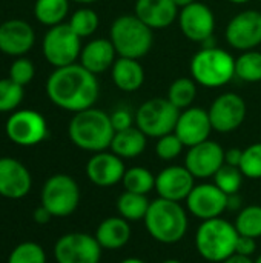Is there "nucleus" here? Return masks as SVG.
Segmentation results:
<instances>
[{
    "label": "nucleus",
    "mask_w": 261,
    "mask_h": 263,
    "mask_svg": "<svg viewBox=\"0 0 261 263\" xmlns=\"http://www.w3.org/2000/svg\"><path fill=\"white\" fill-rule=\"evenodd\" d=\"M46 94L55 106L78 112L94 106L100 94V85L95 74L80 63H72L51 72L46 80Z\"/></svg>",
    "instance_id": "nucleus-1"
},
{
    "label": "nucleus",
    "mask_w": 261,
    "mask_h": 263,
    "mask_svg": "<svg viewBox=\"0 0 261 263\" xmlns=\"http://www.w3.org/2000/svg\"><path fill=\"white\" fill-rule=\"evenodd\" d=\"M114 134L115 129L111 122V114L94 106L74 112L68 125L71 142L77 148L94 154L111 148Z\"/></svg>",
    "instance_id": "nucleus-2"
},
{
    "label": "nucleus",
    "mask_w": 261,
    "mask_h": 263,
    "mask_svg": "<svg viewBox=\"0 0 261 263\" xmlns=\"http://www.w3.org/2000/svg\"><path fill=\"white\" fill-rule=\"evenodd\" d=\"M143 222L149 236L165 245L180 242L188 231V216L180 202L162 197L151 202Z\"/></svg>",
    "instance_id": "nucleus-3"
},
{
    "label": "nucleus",
    "mask_w": 261,
    "mask_h": 263,
    "mask_svg": "<svg viewBox=\"0 0 261 263\" xmlns=\"http://www.w3.org/2000/svg\"><path fill=\"white\" fill-rule=\"evenodd\" d=\"M240 234L231 222L217 217L203 220L195 234V247L198 254L208 262L222 263L235 254Z\"/></svg>",
    "instance_id": "nucleus-4"
},
{
    "label": "nucleus",
    "mask_w": 261,
    "mask_h": 263,
    "mask_svg": "<svg viewBox=\"0 0 261 263\" xmlns=\"http://www.w3.org/2000/svg\"><path fill=\"white\" fill-rule=\"evenodd\" d=\"M109 40L112 42L118 57L140 60L151 51L154 35L152 29L145 25L135 14H125L112 22L109 29Z\"/></svg>",
    "instance_id": "nucleus-5"
},
{
    "label": "nucleus",
    "mask_w": 261,
    "mask_h": 263,
    "mask_svg": "<svg viewBox=\"0 0 261 263\" xmlns=\"http://www.w3.org/2000/svg\"><path fill=\"white\" fill-rule=\"evenodd\" d=\"M192 79L205 88H220L235 77V59L217 46H205L191 60Z\"/></svg>",
    "instance_id": "nucleus-6"
},
{
    "label": "nucleus",
    "mask_w": 261,
    "mask_h": 263,
    "mask_svg": "<svg viewBox=\"0 0 261 263\" xmlns=\"http://www.w3.org/2000/svg\"><path fill=\"white\" fill-rule=\"evenodd\" d=\"M180 109L168 99L154 97L140 105L135 112V126L148 137L158 139L175 131Z\"/></svg>",
    "instance_id": "nucleus-7"
},
{
    "label": "nucleus",
    "mask_w": 261,
    "mask_h": 263,
    "mask_svg": "<svg viewBox=\"0 0 261 263\" xmlns=\"http://www.w3.org/2000/svg\"><path fill=\"white\" fill-rule=\"evenodd\" d=\"M82 48V39L71 29L68 23L51 26L42 43L43 55L54 68H63L77 63Z\"/></svg>",
    "instance_id": "nucleus-8"
},
{
    "label": "nucleus",
    "mask_w": 261,
    "mask_h": 263,
    "mask_svg": "<svg viewBox=\"0 0 261 263\" xmlns=\"http://www.w3.org/2000/svg\"><path fill=\"white\" fill-rule=\"evenodd\" d=\"M40 200L52 217H68L80 203L78 183L68 174H54L45 182Z\"/></svg>",
    "instance_id": "nucleus-9"
},
{
    "label": "nucleus",
    "mask_w": 261,
    "mask_h": 263,
    "mask_svg": "<svg viewBox=\"0 0 261 263\" xmlns=\"http://www.w3.org/2000/svg\"><path fill=\"white\" fill-rule=\"evenodd\" d=\"M8 139L18 146H34L48 137L46 119L34 109L11 112L5 126Z\"/></svg>",
    "instance_id": "nucleus-10"
},
{
    "label": "nucleus",
    "mask_w": 261,
    "mask_h": 263,
    "mask_svg": "<svg viewBox=\"0 0 261 263\" xmlns=\"http://www.w3.org/2000/svg\"><path fill=\"white\" fill-rule=\"evenodd\" d=\"M102 250L95 236L69 233L55 242L54 257L57 263H100Z\"/></svg>",
    "instance_id": "nucleus-11"
},
{
    "label": "nucleus",
    "mask_w": 261,
    "mask_h": 263,
    "mask_svg": "<svg viewBox=\"0 0 261 263\" xmlns=\"http://www.w3.org/2000/svg\"><path fill=\"white\" fill-rule=\"evenodd\" d=\"M208 112L214 131L232 133L243 125L248 106L242 96L235 92H223L212 102Z\"/></svg>",
    "instance_id": "nucleus-12"
},
{
    "label": "nucleus",
    "mask_w": 261,
    "mask_h": 263,
    "mask_svg": "<svg viewBox=\"0 0 261 263\" xmlns=\"http://www.w3.org/2000/svg\"><path fill=\"white\" fill-rule=\"evenodd\" d=\"M177 20L183 35L191 42L206 43L214 35L215 15L208 5L198 0L182 8Z\"/></svg>",
    "instance_id": "nucleus-13"
},
{
    "label": "nucleus",
    "mask_w": 261,
    "mask_h": 263,
    "mask_svg": "<svg viewBox=\"0 0 261 263\" xmlns=\"http://www.w3.org/2000/svg\"><path fill=\"white\" fill-rule=\"evenodd\" d=\"M226 42L243 51L255 49L261 45V12L257 9H246L234 15L225 31Z\"/></svg>",
    "instance_id": "nucleus-14"
},
{
    "label": "nucleus",
    "mask_w": 261,
    "mask_h": 263,
    "mask_svg": "<svg viewBox=\"0 0 261 263\" xmlns=\"http://www.w3.org/2000/svg\"><path fill=\"white\" fill-rule=\"evenodd\" d=\"M186 206L188 211L200 220L217 219L228 210V196L215 183H200L189 193Z\"/></svg>",
    "instance_id": "nucleus-15"
},
{
    "label": "nucleus",
    "mask_w": 261,
    "mask_h": 263,
    "mask_svg": "<svg viewBox=\"0 0 261 263\" xmlns=\"http://www.w3.org/2000/svg\"><path fill=\"white\" fill-rule=\"evenodd\" d=\"M223 165L225 149L218 142H214L211 139L191 146L185 159V166L195 179L214 177Z\"/></svg>",
    "instance_id": "nucleus-16"
},
{
    "label": "nucleus",
    "mask_w": 261,
    "mask_h": 263,
    "mask_svg": "<svg viewBox=\"0 0 261 263\" xmlns=\"http://www.w3.org/2000/svg\"><path fill=\"white\" fill-rule=\"evenodd\" d=\"M212 131V123L209 119V112L200 106H189L180 111L175 134L183 142L185 146L191 148L209 139Z\"/></svg>",
    "instance_id": "nucleus-17"
},
{
    "label": "nucleus",
    "mask_w": 261,
    "mask_h": 263,
    "mask_svg": "<svg viewBox=\"0 0 261 263\" xmlns=\"http://www.w3.org/2000/svg\"><path fill=\"white\" fill-rule=\"evenodd\" d=\"M32 177L29 170L17 159L0 157V196L11 200L23 199L29 194Z\"/></svg>",
    "instance_id": "nucleus-18"
},
{
    "label": "nucleus",
    "mask_w": 261,
    "mask_h": 263,
    "mask_svg": "<svg viewBox=\"0 0 261 263\" xmlns=\"http://www.w3.org/2000/svg\"><path fill=\"white\" fill-rule=\"evenodd\" d=\"M194 180L195 177L186 166H168L155 176V191L162 199L182 202L188 199L189 193L195 186Z\"/></svg>",
    "instance_id": "nucleus-19"
},
{
    "label": "nucleus",
    "mask_w": 261,
    "mask_h": 263,
    "mask_svg": "<svg viewBox=\"0 0 261 263\" xmlns=\"http://www.w3.org/2000/svg\"><path fill=\"white\" fill-rule=\"evenodd\" d=\"M35 42L34 28L20 18H11L0 23V51L11 57H23Z\"/></svg>",
    "instance_id": "nucleus-20"
},
{
    "label": "nucleus",
    "mask_w": 261,
    "mask_h": 263,
    "mask_svg": "<svg viewBox=\"0 0 261 263\" xmlns=\"http://www.w3.org/2000/svg\"><path fill=\"white\" fill-rule=\"evenodd\" d=\"M126 170L123 159L114 154L112 151L95 153L86 163V176L88 179L102 188H108L117 185L123 180Z\"/></svg>",
    "instance_id": "nucleus-21"
},
{
    "label": "nucleus",
    "mask_w": 261,
    "mask_h": 263,
    "mask_svg": "<svg viewBox=\"0 0 261 263\" xmlns=\"http://www.w3.org/2000/svg\"><path fill=\"white\" fill-rule=\"evenodd\" d=\"M178 6L172 0H137L134 14L154 29L169 28L178 18Z\"/></svg>",
    "instance_id": "nucleus-22"
},
{
    "label": "nucleus",
    "mask_w": 261,
    "mask_h": 263,
    "mask_svg": "<svg viewBox=\"0 0 261 263\" xmlns=\"http://www.w3.org/2000/svg\"><path fill=\"white\" fill-rule=\"evenodd\" d=\"M117 51L109 39L89 40L80 52V65L92 74H102L112 68L117 60Z\"/></svg>",
    "instance_id": "nucleus-23"
},
{
    "label": "nucleus",
    "mask_w": 261,
    "mask_h": 263,
    "mask_svg": "<svg viewBox=\"0 0 261 263\" xmlns=\"http://www.w3.org/2000/svg\"><path fill=\"white\" fill-rule=\"evenodd\" d=\"M111 77L120 91L134 92L140 89L145 82V69L137 59L118 57L111 68Z\"/></svg>",
    "instance_id": "nucleus-24"
},
{
    "label": "nucleus",
    "mask_w": 261,
    "mask_h": 263,
    "mask_svg": "<svg viewBox=\"0 0 261 263\" xmlns=\"http://www.w3.org/2000/svg\"><path fill=\"white\" fill-rule=\"evenodd\" d=\"M95 239L103 250H120L131 239L129 222L123 217H108L95 230Z\"/></svg>",
    "instance_id": "nucleus-25"
},
{
    "label": "nucleus",
    "mask_w": 261,
    "mask_h": 263,
    "mask_svg": "<svg viewBox=\"0 0 261 263\" xmlns=\"http://www.w3.org/2000/svg\"><path fill=\"white\" fill-rule=\"evenodd\" d=\"M146 143H148V136L137 126H131L128 129L115 131L109 149L118 157H122L123 160L135 159L143 154V151L146 149Z\"/></svg>",
    "instance_id": "nucleus-26"
},
{
    "label": "nucleus",
    "mask_w": 261,
    "mask_h": 263,
    "mask_svg": "<svg viewBox=\"0 0 261 263\" xmlns=\"http://www.w3.org/2000/svg\"><path fill=\"white\" fill-rule=\"evenodd\" d=\"M71 0H35L34 15L38 23L51 28L63 23L69 12Z\"/></svg>",
    "instance_id": "nucleus-27"
},
{
    "label": "nucleus",
    "mask_w": 261,
    "mask_h": 263,
    "mask_svg": "<svg viewBox=\"0 0 261 263\" xmlns=\"http://www.w3.org/2000/svg\"><path fill=\"white\" fill-rule=\"evenodd\" d=\"M151 202L143 194H135L125 191L117 199V211L120 217L126 219L128 222H138L145 220L146 213L149 210Z\"/></svg>",
    "instance_id": "nucleus-28"
},
{
    "label": "nucleus",
    "mask_w": 261,
    "mask_h": 263,
    "mask_svg": "<svg viewBox=\"0 0 261 263\" xmlns=\"http://www.w3.org/2000/svg\"><path fill=\"white\" fill-rule=\"evenodd\" d=\"M197 85L198 83L192 77H178L169 85L166 99L180 111H183L192 106L197 97Z\"/></svg>",
    "instance_id": "nucleus-29"
},
{
    "label": "nucleus",
    "mask_w": 261,
    "mask_h": 263,
    "mask_svg": "<svg viewBox=\"0 0 261 263\" xmlns=\"http://www.w3.org/2000/svg\"><path fill=\"white\" fill-rule=\"evenodd\" d=\"M122 183L125 191L148 196V193L155 190V176L145 166H132L126 170Z\"/></svg>",
    "instance_id": "nucleus-30"
},
{
    "label": "nucleus",
    "mask_w": 261,
    "mask_h": 263,
    "mask_svg": "<svg viewBox=\"0 0 261 263\" xmlns=\"http://www.w3.org/2000/svg\"><path fill=\"white\" fill-rule=\"evenodd\" d=\"M235 77L248 83L261 82V52L255 49L243 51L235 59Z\"/></svg>",
    "instance_id": "nucleus-31"
},
{
    "label": "nucleus",
    "mask_w": 261,
    "mask_h": 263,
    "mask_svg": "<svg viewBox=\"0 0 261 263\" xmlns=\"http://www.w3.org/2000/svg\"><path fill=\"white\" fill-rule=\"evenodd\" d=\"M235 228L240 236H248L252 239L261 237V206L249 205L243 208L235 220Z\"/></svg>",
    "instance_id": "nucleus-32"
},
{
    "label": "nucleus",
    "mask_w": 261,
    "mask_h": 263,
    "mask_svg": "<svg viewBox=\"0 0 261 263\" xmlns=\"http://www.w3.org/2000/svg\"><path fill=\"white\" fill-rule=\"evenodd\" d=\"M98 23H100V18H98L97 12H95L94 9L88 8V6H83V8L77 9V11L71 15V18H69V22H68V25L71 26V29H72L80 39H83V37H91V35L97 31Z\"/></svg>",
    "instance_id": "nucleus-33"
},
{
    "label": "nucleus",
    "mask_w": 261,
    "mask_h": 263,
    "mask_svg": "<svg viewBox=\"0 0 261 263\" xmlns=\"http://www.w3.org/2000/svg\"><path fill=\"white\" fill-rule=\"evenodd\" d=\"M243 173L238 166H231V165H223L214 176V183L226 194H238L242 185H243Z\"/></svg>",
    "instance_id": "nucleus-34"
},
{
    "label": "nucleus",
    "mask_w": 261,
    "mask_h": 263,
    "mask_svg": "<svg viewBox=\"0 0 261 263\" xmlns=\"http://www.w3.org/2000/svg\"><path fill=\"white\" fill-rule=\"evenodd\" d=\"M23 86L9 77L0 79V112H14L23 102Z\"/></svg>",
    "instance_id": "nucleus-35"
},
{
    "label": "nucleus",
    "mask_w": 261,
    "mask_h": 263,
    "mask_svg": "<svg viewBox=\"0 0 261 263\" xmlns=\"http://www.w3.org/2000/svg\"><path fill=\"white\" fill-rule=\"evenodd\" d=\"M8 263H46V254L38 243L23 242L11 251Z\"/></svg>",
    "instance_id": "nucleus-36"
},
{
    "label": "nucleus",
    "mask_w": 261,
    "mask_h": 263,
    "mask_svg": "<svg viewBox=\"0 0 261 263\" xmlns=\"http://www.w3.org/2000/svg\"><path fill=\"white\" fill-rule=\"evenodd\" d=\"M240 170L248 179H261V142L243 149Z\"/></svg>",
    "instance_id": "nucleus-37"
},
{
    "label": "nucleus",
    "mask_w": 261,
    "mask_h": 263,
    "mask_svg": "<svg viewBox=\"0 0 261 263\" xmlns=\"http://www.w3.org/2000/svg\"><path fill=\"white\" fill-rule=\"evenodd\" d=\"M183 148H185V145L178 139V136L175 133H171V134H166V136L157 139L155 154L158 159L169 162V160L177 159L183 153Z\"/></svg>",
    "instance_id": "nucleus-38"
},
{
    "label": "nucleus",
    "mask_w": 261,
    "mask_h": 263,
    "mask_svg": "<svg viewBox=\"0 0 261 263\" xmlns=\"http://www.w3.org/2000/svg\"><path fill=\"white\" fill-rule=\"evenodd\" d=\"M35 76L34 63L26 57H15L12 65L9 66V79L20 86H26Z\"/></svg>",
    "instance_id": "nucleus-39"
},
{
    "label": "nucleus",
    "mask_w": 261,
    "mask_h": 263,
    "mask_svg": "<svg viewBox=\"0 0 261 263\" xmlns=\"http://www.w3.org/2000/svg\"><path fill=\"white\" fill-rule=\"evenodd\" d=\"M111 122L115 131H122V129H128L134 126L135 116H132V112L128 108H117L111 114Z\"/></svg>",
    "instance_id": "nucleus-40"
},
{
    "label": "nucleus",
    "mask_w": 261,
    "mask_h": 263,
    "mask_svg": "<svg viewBox=\"0 0 261 263\" xmlns=\"http://www.w3.org/2000/svg\"><path fill=\"white\" fill-rule=\"evenodd\" d=\"M257 239H252V237H248V236H240L238 240H237V247H235V254H240V256H246V257H251L255 254L257 251Z\"/></svg>",
    "instance_id": "nucleus-41"
},
{
    "label": "nucleus",
    "mask_w": 261,
    "mask_h": 263,
    "mask_svg": "<svg viewBox=\"0 0 261 263\" xmlns=\"http://www.w3.org/2000/svg\"><path fill=\"white\" fill-rule=\"evenodd\" d=\"M242 157H243V149H240V148H231V149L225 151V163L226 165L240 168Z\"/></svg>",
    "instance_id": "nucleus-42"
},
{
    "label": "nucleus",
    "mask_w": 261,
    "mask_h": 263,
    "mask_svg": "<svg viewBox=\"0 0 261 263\" xmlns=\"http://www.w3.org/2000/svg\"><path fill=\"white\" fill-rule=\"evenodd\" d=\"M32 217H34V222H35V223H38V225H46V223L52 219V214H51L43 205H40L38 208H35Z\"/></svg>",
    "instance_id": "nucleus-43"
},
{
    "label": "nucleus",
    "mask_w": 261,
    "mask_h": 263,
    "mask_svg": "<svg viewBox=\"0 0 261 263\" xmlns=\"http://www.w3.org/2000/svg\"><path fill=\"white\" fill-rule=\"evenodd\" d=\"M242 206V197L238 194H232V196H228V210H240Z\"/></svg>",
    "instance_id": "nucleus-44"
},
{
    "label": "nucleus",
    "mask_w": 261,
    "mask_h": 263,
    "mask_svg": "<svg viewBox=\"0 0 261 263\" xmlns=\"http://www.w3.org/2000/svg\"><path fill=\"white\" fill-rule=\"evenodd\" d=\"M222 263H254V260L251 257H246V256L234 254V256H231L229 259H226L225 262Z\"/></svg>",
    "instance_id": "nucleus-45"
},
{
    "label": "nucleus",
    "mask_w": 261,
    "mask_h": 263,
    "mask_svg": "<svg viewBox=\"0 0 261 263\" xmlns=\"http://www.w3.org/2000/svg\"><path fill=\"white\" fill-rule=\"evenodd\" d=\"M172 2L178 6V9H182V8H185V6H188V5H191V3H194L197 0H172Z\"/></svg>",
    "instance_id": "nucleus-46"
},
{
    "label": "nucleus",
    "mask_w": 261,
    "mask_h": 263,
    "mask_svg": "<svg viewBox=\"0 0 261 263\" xmlns=\"http://www.w3.org/2000/svg\"><path fill=\"white\" fill-rule=\"evenodd\" d=\"M118 263H145L142 259H137V257H129V259H125Z\"/></svg>",
    "instance_id": "nucleus-47"
},
{
    "label": "nucleus",
    "mask_w": 261,
    "mask_h": 263,
    "mask_svg": "<svg viewBox=\"0 0 261 263\" xmlns=\"http://www.w3.org/2000/svg\"><path fill=\"white\" fill-rule=\"evenodd\" d=\"M74 3H78V5H91V3H95L97 0H71Z\"/></svg>",
    "instance_id": "nucleus-48"
},
{
    "label": "nucleus",
    "mask_w": 261,
    "mask_h": 263,
    "mask_svg": "<svg viewBox=\"0 0 261 263\" xmlns=\"http://www.w3.org/2000/svg\"><path fill=\"white\" fill-rule=\"evenodd\" d=\"M228 2H231V3H235V5H245V3H248L249 0H228Z\"/></svg>",
    "instance_id": "nucleus-49"
},
{
    "label": "nucleus",
    "mask_w": 261,
    "mask_h": 263,
    "mask_svg": "<svg viewBox=\"0 0 261 263\" xmlns=\"http://www.w3.org/2000/svg\"><path fill=\"white\" fill-rule=\"evenodd\" d=\"M162 263H183V262H180V260H177V259H168V260H165V262H162Z\"/></svg>",
    "instance_id": "nucleus-50"
},
{
    "label": "nucleus",
    "mask_w": 261,
    "mask_h": 263,
    "mask_svg": "<svg viewBox=\"0 0 261 263\" xmlns=\"http://www.w3.org/2000/svg\"><path fill=\"white\" fill-rule=\"evenodd\" d=\"M254 263H261V254L260 256H258V257H257V260H255V262Z\"/></svg>",
    "instance_id": "nucleus-51"
}]
</instances>
